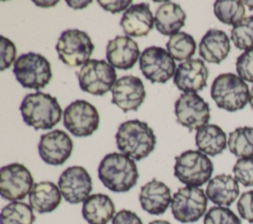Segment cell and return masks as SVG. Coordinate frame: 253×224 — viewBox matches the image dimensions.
Returning <instances> with one entry per match:
<instances>
[{
  "instance_id": "obj_1",
  "label": "cell",
  "mask_w": 253,
  "mask_h": 224,
  "mask_svg": "<svg viewBox=\"0 0 253 224\" xmlns=\"http://www.w3.org/2000/svg\"><path fill=\"white\" fill-rule=\"evenodd\" d=\"M138 171L134 160L123 153L107 154L99 164L98 177L111 191L126 192L137 183Z\"/></svg>"
},
{
  "instance_id": "obj_2",
  "label": "cell",
  "mask_w": 253,
  "mask_h": 224,
  "mask_svg": "<svg viewBox=\"0 0 253 224\" xmlns=\"http://www.w3.org/2000/svg\"><path fill=\"white\" fill-rule=\"evenodd\" d=\"M116 142L123 154L139 161L154 150L156 136L146 122L131 119L121 123L116 133Z\"/></svg>"
},
{
  "instance_id": "obj_3",
  "label": "cell",
  "mask_w": 253,
  "mask_h": 224,
  "mask_svg": "<svg viewBox=\"0 0 253 224\" xmlns=\"http://www.w3.org/2000/svg\"><path fill=\"white\" fill-rule=\"evenodd\" d=\"M20 111L25 123L36 130L51 129L60 121L62 115L56 98L42 92L28 94L20 106Z\"/></svg>"
},
{
  "instance_id": "obj_4",
  "label": "cell",
  "mask_w": 253,
  "mask_h": 224,
  "mask_svg": "<svg viewBox=\"0 0 253 224\" xmlns=\"http://www.w3.org/2000/svg\"><path fill=\"white\" fill-rule=\"evenodd\" d=\"M211 96L219 109L236 112L247 105L250 92L242 78L233 73H222L213 80Z\"/></svg>"
},
{
  "instance_id": "obj_5",
  "label": "cell",
  "mask_w": 253,
  "mask_h": 224,
  "mask_svg": "<svg viewBox=\"0 0 253 224\" xmlns=\"http://www.w3.org/2000/svg\"><path fill=\"white\" fill-rule=\"evenodd\" d=\"M213 165L199 150H187L175 157L174 176L187 187H202L211 180Z\"/></svg>"
},
{
  "instance_id": "obj_6",
  "label": "cell",
  "mask_w": 253,
  "mask_h": 224,
  "mask_svg": "<svg viewBox=\"0 0 253 224\" xmlns=\"http://www.w3.org/2000/svg\"><path fill=\"white\" fill-rule=\"evenodd\" d=\"M13 72L17 81L27 89H42L52 77L49 61L36 52L20 55L14 63Z\"/></svg>"
},
{
  "instance_id": "obj_7",
  "label": "cell",
  "mask_w": 253,
  "mask_h": 224,
  "mask_svg": "<svg viewBox=\"0 0 253 224\" xmlns=\"http://www.w3.org/2000/svg\"><path fill=\"white\" fill-rule=\"evenodd\" d=\"M94 48L87 33L77 29L63 31L55 45L59 59L70 67L84 65L89 60Z\"/></svg>"
},
{
  "instance_id": "obj_8",
  "label": "cell",
  "mask_w": 253,
  "mask_h": 224,
  "mask_svg": "<svg viewBox=\"0 0 253 224\" xmlns=\"http://www.w3.org/2000/svg\"><path fill=\"white\" fill-rule=\"evenodd\" d=\"M80 89L86 93L103 96L113 89L117 81V73L106 60L89 59L78 72Z\"/></svg>"
},
{
  "instance_id": "obj_9",
  "label": "cell",
  "mask_w": 253,
  "mask_h": 224,
  "mask_svg": "<svg viewBox=\"0 0 253 224\" xmlns=\"http://www.w3.org/2000/svg\"><path fill=\"white\" fill-rule=\"evenodd\" d=\"M208 197L205 191L197 187H180L173 195L171 211L174 218L181 223L198 221L207 210Z\"/></svg>"
},
{
  "instance_id": "obj_10",
  "label": "cell",
  "mask_w": 253,
  "mask_h": 224,
  "mask_svg": "<svg viewBox=\"0 0 253 224\" xmlns=\"http://www.w3.org/2000/svg\"><path fill=\"white\" fill-rule=\"evenodd\" d=\"M97 109L85 100H76L69 104L63 112V125L76 137L93 134L99 126Z\"/></svg>"
},
{
  "instance_id": "obj_11",
  "label": "cell",
  "mask_w": 253,
  "mask_h": 224,
  "mask_svg": "<svg viewBox=\"0 0 253 224\" xmlns=\"http://www.w3.org/2000/svg\"><path fill=\"white\" fill-rule=\"evenodd\" d=\"M34 178L27 167L20 163L3 166L0 170V194L10 201L24 199L34 187Z\"/></svg>"
},
{
  "instance_id": "obj_12",
  "label": "cell",
  "mask_w": 253,
  "mask_h": 224,
  "mask_svg": "<svg viewBox=\"0 0 253 224\" xmlns=\"http://www.w3.org/2000/svg\"><path fill=\"white\" fill-rule=\"evenodd\" d=\"M139 68L151 83H166L176 72V63L169 52L159 46L146 47L139 57Z\"/></svg>"
},
{
  "instance_id": "obj_13",
  "label": "cell",
  "mask_w": 253,
  "mask_h": 224,
  "mask_svg": "<svg viewBox=\"0 0 253 224\" xmlns=\"http://www.w3.org/2000/svg\"><path fill=\"white\" fill-rule=\"evenodd\" d=\"M175 114L178 123L189 128L199 129L210 120V106L197 93H184L175 103Z\"/></svg>"
},
{
  "instance_id": "obj_14",
  "label": "cell",
  "mask_w": 253,
  "mask_h": 224,
  "mask_svg": "<svg viewBox=\"0 0 253 224\" xmlns=\"http://www.w3.org/2000/svg\"><path fill=\"white\" fill-rule=\"evenodd\" d=\"M58 187L67 202L77 204L84 202L89 196L92 190V179L85 168L71 166L61 173Z\"/></svg>"
},
{
  "instance_id": "obj_15",
  "label": "cell",
  "mask_w": 253,
  "mask_h": 224,
  "mask_svg": "<svg viewBox=\"0 0 253 224\" xmlns=\"http://www.w3.org/2000/svg\"><path fill=\"white\" fill-rule=\"evenodd\" d=\"M72 150L73 142L70 136L60 129L48 131L41 136L39 154L48 165H62L71 156Z\"/></svg>"
},
{
  "instance_id": "obj_16",
  "label": "cell",
  "mask_w": 253,
  "mask_h": 224,
  "mask_svg": "<svg viewBox=\"0 0 253 224\" xmlns=\"http://www.w3.org/2000/svg\"><path fill=\"white\" fill-rule=\"evenodd\" d=\"M145 99V90L140 78L126 75L119 78L112 89V104L124 112L137 111Z\"/></svg>"
},
{
  "instance_id": "obj_17",
  "label": "cell",
  "mask_w": 253,
  "mask_h": 224,
  "mask_svg": "<svg viewBox=\"0 0 253 224\" xmlns=\"http://www.w3.org/2000/svg\"><path fill=\"white\" fill-rule=\"evenodd\" d=\"M209 70L201 59H188L181 62L174 75V84L185 93H197L207 86Z\"/></svg>"
},
{
  "instance_id": "obj_18",
  "label": "cell",
  "mask_w": 253,
  "mask_h": 224,
  "mask_svg": "<svg viewBox=\"0 0 253 224\" xmlns=\"http://www.w3.org/2000/svg\"><path fill=\"white\" fill-rule=\"evenodd\" d=\"M140 54L137 43L129 37L118 36L108 41L106 57L109 63L122 70H127L134 66Z\"/></svg>"
},
{
  "instance_id": "obj_19",
  "label": "cell",
  "mask_w": 253,
  "mask_h": 224,
  "mask_svg": "<svg viewBox=\"0 0 253 224\" xmlns=\"http://www.w3.org/2000/svg\"><path fill=\"white\" fill-rule=\"evenodd\" d=\"M138 198L142 209L151 215H162L172 201L170 188L156 179L141 187Z\"/></svg>"
},
{
  "instance_id": "obj_20",
  "label": "cell",
  "mask_w": 253,
  "mask_h": 224,
  "mask_svg": "<svg viewBox=\"0 0 253 224\" xmlns=\"http://www.w3.org/2000/svg\"><path fill=\"white\" fill-rule=\"evenodd\" d=\"M154 24L150 7L147 3H138L127 8L120 22V25L126 36L146 37Z\"/></svg>"
},
{
  "instance_id": "obj_21",
  "label": "cell",
  "mask_w": 253,
  "mask_h": 224,
  "mask_svg": "<svg viewBox=\"0 0 253 224\" xmlns=\"http://www.w3.org/2000/svg\"><path fill=\"white\" fill-rule=\"evenodd\" d=\"M230 51V42L227 35L220 30H209L199 44L201 57L209 63L219 64Z\"/></svg>"
},
{
  "instance_id": "obj_22",
  "label": "cell",
  "mask_w": 253,
  "mask_h": 224,
  "mask_svg": "<svg viewBox=\"0 0 253 224\" xmlns=\"http://www.w3.org/2000/svg\"><path fill=\"white\" fill-rule=\"evenodd\" d=\"M206 195L217 206H230L239 195L238 182L230 175H217L209 181Z\"/></svg>"
},
{
  "instance_id": "obj_23",
  "label": "cell",
  "mask_w": 253,
  "mask_h": 224,
  "mask_svg": "<svg viewBox=\"0 0 253 224\" xmlns=\"http://www.w3.org/2000/svg\"><path fill=\"white\" fill-rule=\"evenodd\" d=\"M59 187L52 182L36 183L29 193V202L39 213H48L57 208L61 202Z\"/></svg>"
},
{
  "instance_id": "obj_24",
  "label": "cell",
  "mask_w": 253,
  "mask_h": 224,
  "mask_svg": "<svg viewBox=\"0 0 253 224\" xmlns=\"http://www.w3.org/2000/svg\"><path fill=\"white\" fill-rule=\"evenodd\" d=\"M186 13L176 3L167 1L156 10L154 24L156 30L164 36H174L185 26Z\"/></svg>"
},
{
  "instance_id": "obj_25",
  "label": "cell",
  "mask_w": 253,
  "mask_h": 224,
  "mask_svg": "<svg viewBox=\"0 0 253 224\" xmlns=\"http://www.w3.org/2000/svg\"><path fill=\"white\" fill-rule=\"evenodd\" d=\"M114 214L115 204L107 194H91L83 202L82 216L89 224H107Z\"/></svg>"
},
{
  "instance_id": "obj_26",
  "label": "cell",
  "mask_w": 253,
  "mask_h": 224,
  "mask_svg": "<svg viewBox=\"0 0 253 224\" xmlns=\"http://www.w3.org/2000/svg\"><path fill=\"white\" fill-rule=\"evenodd\" d=\"M196 145L202 153L216 156L226 148V134L215 124H206L197 130Z\"/></svg>"
},
{
  "instance_id": "obj_27",
  "label": "cell",
  "mask_w": 253,
  "mask_h": 224,
  "mask_svg": "<svg viewBox=\"0 0 253 224\" xmlns=\"http://www.w3.org/2000/svg\"><path fill=\"white\" fill-rule=\"evenodd\" d=\"M229 151L239 158L253 157V127L241 126L229 133Z\"/></svg>"
},
{
  "instance_id": "obj_28",
  "label": "cell",
  "mask_w": 253,
  "mask_h": 224,
  "mask_svg": "<svg viewBox=\"0 0 253 224\" xmlns=\"http://www.w3.org/2000/svg\"><path fill=\"white\" fill-rule=\"evenodd\" d=\"M33 207L25 202L12 201L1 210L0 224H34Z\"/></svg>"
},
{
  "instance_id": "obj_29",
  "label": "cell",
  "mask_w": 253,
  "mask_h": 224,
  "mask_svg": "<svg viewBox=\"0 0 253 224\" xmlns=\"http://www.w3.org/2000/svg\"><path fill=\"white\" fill-rule=\"evenodd\" d=\"M166 48L169 54L178 61L188 60L195 54L197 44L194 37L184 32H179L170 37L166 43Z\"/></svg>"
},
{
  "instance_id": "obj_30",
  "label": "cell",
  "mask_w": 253,
  "mask_h": 224,
  "mask_svg": "<svg viewBox=\"0 0 253 224\" xmlns=\"http://www.w3.org/2000/svg\"><path fill=\"white\" fill-rule=\"evenodd\" d=\"M242 1L217 0L213 4L215 17L223 24L235 26L244 19L245 7Z\"/></svg>"
},
{
  "instance_id": "obj_31",
  "label": "cell",
  "mask_w": 253,
  "mask_h": 224,
  "mask_svg": "<svg viewBox=\"0 0 253 224\" xmlns=\"http://www.w3.org/2000/svg\"><path fill=\"white\" fill-rule=\"evenodd\" d=\"M230 37L237 48L245 51L253 49V16L246 17L233 26Z\"/></svg>"
},
{
  "instance_id": "obj_32",
  "label": "cell",
  "mask_w": 253,
  "mask_h": 224,
  "mask_svg": "<svg viewBox=\"0 0 253 224\" xmlns=\"http://www.w3.org/2000/svg\"><path fill=\"white\" fill-rule=\"evenodd\" d=\"M204 224H241V220L228 207L212 206L207 211Z\"/></svg>"
},
{
  "instance_id": "obj_33",
  "label": "cell",
  "mask_w": 253,
  "mask_h": 224,
  "mask_svg": "<svg viewBox=\"0 0 253 224\" xmlns=\"http://www.w3.org/2000/svg\"><path fill=\"white\" fill-rule=\"evenodd\" d=\"M234 178L244 187H253V157L239 158L233 166Z\"/></svg>"
},
{
  "instance_id": "obj_34",
  "label": "cell",
  "mask_w": 253,
  "mask_h": 224,
  "mask_svg": "<svg viewBox=\"0 0 253 224\" xmlns=\"http://www.w3.org/2000/svg\"><path fill=\"white\" fill-rule=\"evenodd\" d=\"M236 71L244 81L253 83V49L246 50L236 60Z\"/></svg>"
},
{
  "instance_id": "obj_35",
  "label": "cell",
  "mask_w": 253,
  "mask_h": 224,
  "mask_svg": "<svg viewBox=\"0 0 253 224\" xmlns=\"http://www.w3.org/2000/svg\"><path fill=\"white\" fill-rule=\"evenodd\" d=\"M0 53H1L0 70L3 71L9 68L12 65V63L16 61L15 59L17 54V48L14 42L3 36L0 37Z\"/></svg>"
},
{
  "instance_id": "obj_36",
  "label": "cell",
  "mask_w": 253,
  "mask_h": 224,
  "mask_svg": "<svg viewBox=\"0 0 253 224\" xmlns=\"http://www.w3.org/2000/svg\"><path fill=\"white\" fill-rule=\"evenodd\" d=\"M237 210L241 218L253 223V189L241 194L237 202Z\"/></svg>"
},
{
  "instance_id": "obj_37",
  "label": "cell",
  "mask_w": 253,
  "mask_h": 224,
  "mask_svg": "<svg viewBox=\"0 0 253 224\" xmlns=\"http://www.w3.org/2000/svg\"><path fill=\"white\" fill-rule=\"evenodd\" d=\"M112 224H143L136 213L131 210L122 209L117 212L112 220Z\"/></svg>"
},
{
  "instance_id": "obj_38",
  "label": "cell",
  "mask_w": 253,
  "mask_h": 224,
  "mask_svg": "<svg viewBox=\"0 0 253 224\" xmlns=\"http://www.w3.org/2000/svg\"><path fill=\"white\" fill-rule=\"evenodd\" d=\"M98 3L100 4V6L108 11L111 12L112 14H117L120 12H123L124 10H126L129 5L131 6V1L130 0H126V1H105V0H99Z\"/></svg>"
},
{
  "instance_id": "obj_39",
  "label": "cell",
  "mask_w": 253,
  "mask_h": 224,
  "mask_svg": "<svg viewBox=\"0 0 253 224\" xmlns=\"http://www.w3.org/2000/svg\"><path fill=\"white\" fill-rule=\"evenodd\" d=\"M66 3L68 4L69 7H72L74 9H82V8L88 6V4L91 3V1H69V0H67Z\"/></svg>"
},
{
  "instance_id": "obj_40",
  "label": "cell",
  "mask_w": 253,
  "mask_h": 224,
  "mask_svg": "<svg viewBox=\"0 0 253 224\" xmlns=\"http://www.w3.org/2000/svg\"><path fill=\"white\" fill-rule=\"evenodd\" d=\"M149 224H171L170 222H168V221H166V220H153V221H151Z\"/></svg>"
},
{
  "instance_id": "obj_41",
  "label": "cell",
  "mask_w": 253,
  "mask_h": 224,
  "mask_svg": "<svg viewBox=\"0 0 253 224\" xmlns=\"http://www.w3.org/2000/svg\"><path fill=\"white\" fill-rule=\"evenodd\" d=\"M249 104H250L251 108L253 109V87H252V89H251V91H250V97H249Z\"/></svg>"
}]
</instances>
